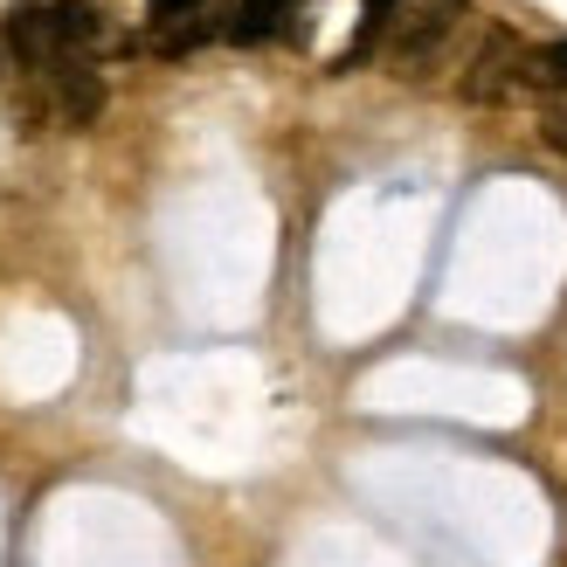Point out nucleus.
<instances>
[{"instance_id":"nucleus-2","label":"nucleus","mask_w":567,"mask_h":567,"mask_svg":"<svg viewBox=\"0 0 567 567\" xmlns=\"http://www.w3.org/2000/svg\"><path fill=\"white\" fill-rule=\"evenodd\" d=\"M464 14H471L464 0H394V14H388V70L394 76H422V63H436Z\"/></svg>"},{"instance_id":"nucleus-6","label":"nucleus","mask_w":567,"mask_h":567,"mask_svg":"<svg viewBox=\"0 0 567 567\" xmlns=\"http://www.w3.org/2000/svg\"><path fill=\"white\" fill-rule=\"evenodd\" d=\"M215 35V14H181V21H153V49L159 55H187V49H202Z\"/></svg>"},{"instance_id":"nucleus-3","label":"nucleus","mask_w":567,"mask_h":567,"mask_svg":"<svg viewBox=\"0 0 567 567\" xmlns=\"http://www.w3.org/2000/svg\"><path fill=\"white\" fill-rule=\"evenodd\" d=\"M513 91H526V42L513 28H485V49H477L471 70H464V97L471 104H498Z\"/></svg>"},{"instance_id":"nucleus-7","label":"nucleus","mask_w":567,"mask_h":567,"mask_svg":"<svg viewBox=\"0 0 567 567\" xmlns=\"http://www.w3.org/2000/svg\"><path fill=\"white\" fill-rule=\"evenodd\" d=\"M526 91H567V35L526 49Z\"/></svg>"},{"instance_id":"nucleus-5","label":"nucleus","mask_w":567,"mask_h":567,"mask_svg":"<svg viewBox=\"0 0 567 567\" xmlns=\"http://www.w3.org/2000/svg\"><path fill=\"white\" fill-rule=\"evenodd\" d=\"M291 28V0H236V21H229V42H270Z\"/></svg>"},{"instance_id":"nucleus-4","label":"nucleus","mask_w":567,"mask_h":567,"mask_svg":"<svg viewBox=\"0 0 567 567\" xmlns=\"http://www.w3.org/2000/svg\"><path fill=\"white\" fill-rule=\"evenodd\" d=\"M42 111L55 125H91L104 111V76L97 63H63V70H42Z\"/></svg>"},{"instance_id":"nucleus-8","label":"nucleus","mask_w":567,"mask_h":567,"mask_svg":"<svg viewBox=\"0 0 567 567\" xmlns=\"http://www.w3.org/2000/svg\"><path fill=\"white\" fill-rule=\"evenodd\" d=\"M153 21H181V14H215V0H146Z\"/></svg>"},{"instance_id":"nucleus-9","label":"nucleus","mask_w":567,"mask_h":567,"mask_svg":"<svg viewBox=\"0 0 567 567\" xmlns=\"http://www.w3.org/2000/svg\"><path fill=\"white\" fill-rule=\"evenodd\" d=\"M540 138H547V146H554V153L567 159V104H554L547 118H540Z\"/></svg>"},{"instance_id":"nucleus-1","label":"nucleus","mask_w":567,"mask_h":567,"mask_svg":"<svg viewBox=\"0 0 567 567\" xmlns=\"http://www.w3.org/2000/svg\"><path fill=\"white\" fill-rule=\"evenodd\" d=\"M0 42L35 76L63 70V63H97L104 49H118L104 8H91V0H21V8H8V21H0Z\"/></svg>"}]
</instances>
